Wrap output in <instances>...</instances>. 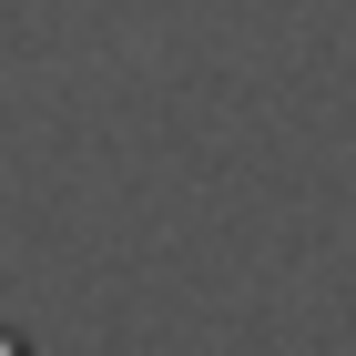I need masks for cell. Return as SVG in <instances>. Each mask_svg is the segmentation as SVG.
Instances as JSON below:
<instances>
[{"instance_id": "6da1fadb", "label": "cell", "mask_w": 356, "mask_h": 356, "mask_svg": "<svg viewBox=\"0 0 356 356\" xmlns=\"http://www.w3.org/2000/svg\"><path fill=\"white\" fill-rule=\"evenodd\" d=\"M0 356H41V346H31V336H0Z\"/></svg>"}]
</instances>
